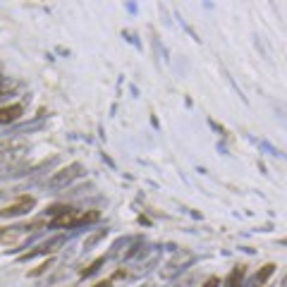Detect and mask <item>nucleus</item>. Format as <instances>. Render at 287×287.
Listing matches in <instances>:
<instances>
[{
  "label": "nucleus",
  "instance_id": "nucleus-8",
  "mask_svg": "<svg viewBox=\"0 0 287 287\" xmlns=\"http://www.w3.org/2000/svg\"><path fill=\"white\" fill-rule=\"evenodd\" d=\"M242 273H244L242 266H237V268L232 270V276H230V287H237V278H242Z\"/></svg>",
  "mask_w": 287,
  "mask_h": 287
},
{
  "label": "nucleus",
  "instance_id": "nucleus-5",
  "mask_svg": "<svg viewBox=\"0 0 287 287\" xmlns=\"http://www.w3.org/2000/svg\"><path fill=\"white\" fill-rule=\"evenodd\" d=\"M273 270H276V264H266L264 268H261V270H258V273H256V285H264L266 280H268V278L273 276Z\"/></svg>",
  "mask_w": 287,
  "mask_h": 287
},
{
  "label": "nucleus",
  "instance_id": "nucleus-6",
  "mask_svg": "<svg viewBox=\"0 0 287 287\" xmlns=\"http://www.w3.org/2000/svg\"><path fill=\"white\" fill-rule=\"evenodd\" d=\"M100 264H103V258H96V261L88 266V268H84V270H82V276H91V273H96V270L100 268Z\"/></svg>",
  "mask_w": 287,
  "mask_h": 287
},
{
  "label": "nucleus",
  "instance_id": "nucleus-7",
  "mask_svg": "<svg viewBox=\"0 0 287 287\" xmlns=\"http://www.w3.org/2000/svg\"><path fill=\"white\" fill-rule=\"evenodd\" d=\"M50 264H53V261H50V258H48V261H44V264H41V266H36V268H34V270H29V276H32V278L41 276V273H44V270H46V268H48V266H50Z\"/></svg>",
  "mask_w": 287,
  "mask_h": 287
},
{
  "label": "nucleus",
  "instance_id": "nucleus-9",
  "mask_svg": "<svg viewBox=\"0 0 287 287\" xmlns=\"http://www.w3.org/2000/svg\"><path fill=\"white\" fill-rule=\"evenodd\" d=\"M218 285H220V280H218V278H208V280L204 282V287H218Z\"/></svg>",
  "mask_w": 287,
  "mask_h": 287
},
{
  "label": "nucleus",
  "instance_id": "nucleus-11",
  "mask_svg": "<svg viewBox=\"0 0 287 287\" xmlns=\"http://www.w3.org/2000/svg\"><path fill=\"white\" fill-rule=\"evenodd\" d=\"M285 287H287V280H285Z\"/></svg>",
  "mask_w": 287,
  "mask_h": 287
},
{
  "label": "nucleus",
  "instance_id": "nucleus-2",
  "mask_svg": "<svg viewBox=\"0 0 287 287\" xmlns=\"http://www.w3.org/2000/svg\"><path fill=\"white\" fill-rule=\"evenodd\" d=\"M79 175H82V166H79V163H70L67 168H60L58 172L50 175L48 187H50V189H62V187H67L72 180H77Z\"/></svg>",
  "mask_w": 287,
  "mask_h": 287
},
{
  "label": "nucleus",
  "instance_id": "nucleus-1",
  "mask_svg": "<svg viewBox=\"0 0 287 287\" xmlns=\"http://www.w3.org/2000/svg\"><path fill=\"white\" fill-rule=\"evenodd\" d=\"M98 220V213H84V210H72V208H65L60 216H56L50 225L56 228H74V225H82V222H94Z\"/></svg>",
  "mask_w": 287,
  "mask_h": 287
},
{
  "label": "nucleus",
  "instance_id": "nucleus-3",
  "mask_svg": "<svg viewBox=\"0 0 287 287\" xmlns=\"http://www.w3.org/2000/svg\"><path fill=\"white\" fill-rule=\"evenodd\" d=\"M29 208H34V196H20L14 204H10V206H5V208L0 210V216L2 218H14V216L26 213Z\"/></svg>",
  "mask_w": 287,
  "mask_h": 287
},
{
  "label": "nucleus",
  "instance_id": "nucleus-4",
  "mask_svg": "<svg viewBox=\"0 0 287 287\" xmlns=\"http://www.w3.org/2000/svg\"><path fill=\"white\" fill-rule=\"evenodd\" d=\"M20 115H22V106H5V108H0V124L20 120Z\"/></svg>",
  "mask_w": 287,
  "mask_h": 287
},
{
  "label": "nucleus",
  "instance_id": "nucleus-10",
  "mask_svg": "<svg viewBox=\"0 0 287 287\" xmlns=\"http://www.w3.org/2000/svg\"><path fill=\"white\" fill-rule=\"evenodd\" d=\"M94 287H110V280H106V282H98V285H94Z\"/></svg>",
  "mask_w": 287,
  "mask_h": 287
}]
</instances>
